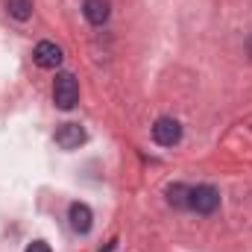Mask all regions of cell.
Listing matches in <instances>:
<instances>
[{
	"mask_svg": "<svg viewBox=\"0 0 252 252\" xmlns=\"http://www.w3.org/2000/svg\"><path fill=\"white\" fill-rule=\"evenodd\" d=\"M6 9H9V15H12L15 21H27V18L32 15V0H9Z\"/></svg>",
	"mask_w": 252,
	"mask_h": 252,
	"instance_id": "obj_9",
	"label": "cell"
},
{
	"mask_svg": "<svg viewBox=\"0 0 252 252\" xmlns=\"http://www.w3.org/2000/svg\"><path fill=\"white\" fill-rule=\"evenodd\" d=\"M67 217H70V229L76 235H88L91 226H94V214H91V208L85 202H73L70 211H67Z\"/></svg>",
	"mask_w": 252,
	"mask_h": 252,
	"instance_id": "obj_6",
	"label": "cell"
},
{
	"mask_svg": "<svg viewBox=\"0 0 252 252\" xmlns=\"http://www.w3.org/2000/svg\"><path fill=\"white\" fill-rule=\"evenodd\" d=\"M167 202H170L173 208H190V188L182 185V182L170 185V188H167Z\"/></svg>",
	"mask_w": 252,
	"mask_h": 252,
	"instance_id": "obj_8",
	"label": "cell"
},
{
	"mask_svg": "<svg viewBox=\"0 0 252 252\" xmlns=\"http://www.w3.org/2000/svg\"><path fill=\"white\" fill-rule=\"evenodd\" d=\"M82 15L88 18V24L103 27L109 21V15H112V6H109V0H85L82 3Z\"/></svg>",
	"mask_w": 252,
	"mask_h": 252,
	"instance_id": "obj_7",
	"label": "cell"
},
{
	"mask_svg": "<svg viewBox=\"0 0 252 252\" xmlns=\"http://www.w3.org/2000/svg\"><path fill=\"white\" fill-rule=\"evenodd\" d=\"M56 144L62 147V150H76V147H82L85 144V129L79 124H62L56 129Z\"/></svg>",
	"mask_w": 252,
	"mask_h": 252,
	"instance_id": "obj_5",
	"label": "cell"
},
{
	"mask_svg": "<svg viewBox=\"0 0 252 252\" xmlns=\"http://www.w3.org/2000/svg\"><path fill=\"white\" fill-rule=\"evenodd\" d=\"M27 252H53V250H50V247H47L44 241H32V244L27 247Z\"/></svg>",
	"mask_w": 252,
	"mask_h": 252,
	"instance_id": "obj_10",
	"label": "cell"
},
{
	"mask_svg": "<svg viewBox=\"0 0 252 252\" xmlns=\"http://www.w3.org/2000/svg\"><path fill=\"white\" fill-rule=\"evenodd\" d=\"M153 141L161 144V147H176V144L182 141V126H179V121H173V118H158V121L153 124Z\"/></svg>",
	"mask_w": 252,
	"mask_h": 252,
	"instance_id": "obj_3",
	"label": "cell"
},
{
	"mask_svg": "<svg viewBox=\"0 0 252 252\" xmlns=\"http://www.w3.org/2000/svg\"><path fill=\"white\" fill-rule=\"evenodd\" d=\"M53 103L62 112H70L79 103V82H76L73 73H59L56 76V82H53Z\"/></svg>",
	"mask_w": 252,
	"mask_h": 252,
	"instance_id": "obj_1",
	"label": "cell"
},
{
	"mask_svg": "<svg viewBox=\"0 0 252 252\" xmlns=\"http://www.w3.org/2000/svg\"><path fill=\"white\" fill-rule=\"evenodd\" d=\"M220 208V190L214 185H196L190 188V211L196 214H214Z\"/></svg>",
	"mask_w": 252,
	"mask_h": 252,
	"instance_id": "obj_2",
	"label": "cell"
},
{
	"mask_svg": "<svg viewBox=\"0 0 252 252\" xmlns=\"http://www.w3.org/2000/svg\"><path fill=\"white\" fill-rule=\"evenodd\" d=\"M32 59H35L38 67H44V70H56V67L62 64L64 53L56 41H38L35 50H32Z\"/></svg>",
	"mask_w": 252,
	"mask_h": 252,
	"instance_id": "obj_4",
	"label": "cell"
}]
</instances>
